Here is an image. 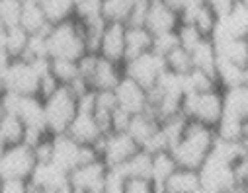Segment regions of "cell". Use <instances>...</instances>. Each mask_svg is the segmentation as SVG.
<instances>
[{
    "label": "cell",
    "instance_id": "1",
    "mask_svg": "<svg viewBox=\"0 0 248 193\" xmlns=\"http://www.w3.org/2000/svg\"><path fill=\"white\" fill-rule=\"evenodd\" d=\"M215 129L207 127L198 121H188V127L184 131V137L170 148L178 168L188 170H200L207 154L211 152V147L215 143Z\"/></svg>",
    "mask_w": 248,
    "mask_h": 193
},
{
    "label": "cell",
    "instance_id": "2",
    "mask_svg": "<svg viewBox=\"0 0 248 193\" xmlns=\"http://www.w3.org/2000/svg\"><path fill=\"white\" fill-rule=\"evenodd\" d=\"M47 49H49V59L78 60L84 53H88L82 24L77 18H73L51 26V30L47 31Z\"/></svg>",
    "mask_w": 248,
    "mask_h": 193
},
{
    "label": "cell",
    "instance_id": "3",
    "mask_svg": "<svg viewBox=\"0 0 248 193\" xmlns=\"http://www.w3.org/2000/svg\"><path fill=\"white\" fill-rule=\"evenodd\" d=\"M45 104V121L49 127L51 135L67 133L69 125L73 123L78 104H77V94L69 86H59L49 98L43 100Z\"/></svg>",
    "mask_w": 248,
    "mask_h": 193
},
{
    "label": "cell",
    "instance_id": "4",
    "mask_svg": "<svg viewBox=\"0 0 248 193\" xmlns=\"http://www.w3.org/2000/svg\"><path fill=\"white\" fill-rule=\"evenodd\" d=\"M182 113L192 121L215 129L223 115V90L217 88L200 94H186L182 104Z\"/></svg>",
    "mask_w": 248,
    "mask_h": 193
},
{
    "label": "cell",
    "instance_id": "5",
    "mask_svg": "<svg viewBox=\"0 0 248 193\" xmlns=\"http://www.w3.org/2000/svg\"><path fill=\"white\" fill-rule=\"evenodd\" d=\"M35 164V152L26 143L0 147V178L2 179H30Z\"/></svg>",
    "mask_w": 248,
    "mask_h": 193
},
{
    "label": "cell",
    "instance_id": "6",
    "mask_svg": "<svg viewBox=\"0 0 248 193\" xmlns=\"http://www.w3.org/2000/svg\"><path fill=\"white\" fill-rule=\"evenodd\" d=\"M121 67H123V74L125 76L141 84L145 90H151L158 82L160 74L166 71V60L162 55L155 51H147L135 59L125 60Z\"/></svg>",
    "mask_w": 248,
    "mask_h": 193
},
{
    "label": "cell",
    "instance_id": "7",
    "mask_svg": "<svg viewBox=\"0 0 248 193\" xmlns=\"http://www.w3.org/2000/svg\"><path fill=\"white\" fill-rule=\"evenodd\" d=\"M198 174H200L202 187L211 193H229L238 187L234 178V166L213 154H207Z\"/></svg>",
    "mask_w": 248,
    "mask_h": 193
},
{
    "label": "cell",
    "instance_id": "8",
    "mask_svg": "<svg viewBox=\"0 0 248 193\" xmlns=\"http://www.w3.org/2000/svg\"><path fill=\"white\" fill-rule=\"evenodd\" d=\"M94 147L108 168L123 166L139 150V145L133 141V137L127 131H111L104 135Z\"/></svg>",
    "mask_w": 248,
    "mask_h": 193
},
{
    "label": "cell",
    "instance_id": "9",
    "mask_svg": "<svg viewBox=\"0 0 248 193\" xmlns=\"http://www.w3.org/2000/svg\"><path fill=\"white\" fill-rule=\"evenodd\" d=\"M232 37L248 39V6L244 2H240V0L225 16L217 18L215 28L209 35V39L213 43L223 41V39H232Z\"/></svg>",
    "mask_w": 248,
    "mask_h": 193
},
{
    "label": "cell",
    "instance_id": "10",
    "mask_svg": "<svg viewBox=\"0 0 248 193\" xmlns=\"http://www.w3.org/2000/svg\"><path fill=\"white\" fill-rule=\"evenodd\" d=\"M106 174L108 166L102 158H98L94 162L75 168L69 174V185L75 189V193H102Z\"/></svg>",
    "mask_w": 248,
    "mask_h": 193
},
{
    "label": "cell",
    "instance_id": "11",
    "mask_svg": "<svg viewBox=\"0 0 248 193\" xmlns=\"http://www.w3.org/2000/svg\"><path fill=\"white\" fill-rule=\"evenodd\" d=\"M51 162L71 174L82 162V145H78L69 133L51 135Z\"/></svg>",
    "mask_w": 248,
    "mask_h": 193
},
{
    "label": "cell",
    "instance_id": "12",
    "mask_svg": "<svg viewBox=\"0 0 248 193\" xmlns=\"http://www.w3.org/2000/svg\"><path fill=\"white\" fill-rule=\"evenodd\" d=\"M113 94H115L117 105L121 109L129 111L131 115L149 109V90H145L141 84H137L125 74L121 76L119 84L113 88Z\"/></svg>",
    "mask_w": 248,
    "mask_h": 193
},
{
    "label": "cell",
    "instance_id": "13",
    "mask_svg": "<svg viewBox=\"0 0 248 193\" xmlns=\"http://www.w3.org/2000/svg\"><path fill=\"white\" fill-rule=\"evenodd\" d=\"M178 26H180V14L174 8H170L164 0H149L145 28L153 35L174 31Z\"/></svg>",
    "mask_w": 248,
    "mask_h": 193
},
{
    "label": "cell",
    "instance_id": "14",
    "mask_svg": "<svg viewBox=\"0 0 248 193\" xmlns=\"http://www.w3.org/2000/svg\"><path fill=\"white\" fill-rule=\"evenodd\" d=\"M28 183L35 189L45 191V193H53L61 187L69 185V172L61 170L53 162H37Z\"/></svg>",
    "mask_w": 248,
    "mask_h": 193
},
{
    "label": "cell",
    "instance_id": "15",
    "mask_svg": "<svg viewBox=\"0 0 248 193\" xmlns=\"http://www.w3.org/2000/svg\"><path fill=\"white\" fill-rule=\"evenodd\" d=\"M125 28H127L125 24H109V22L106 24L98 49L100 57L117 64L125 62Z\"/></svg>",
    "mask_w": 248,
    "mask_h": 193
},
{
    "label": "cell",
    "instance_id": "16",
    "mask_svg": "<svg viewBox=\"0 0 248 193\" xmlns=\"http://www.w3.org/2000/svg\"><path fill=\"white\" fill-rule=\"evenodd\" d=\"M67 133L78 145H90V147H94L106 135L104 129L98 123V119H96V115L94 113H88V111H77L73 123L67 129Z\"/></svg>",
    "mask_w": 248,
    "mask_h": 193
},
{
    "label": "cell",
    "instance_id": "17",
    "mask_svg": "<svg viewBox=\"0 0 248 193\" xmlns=\"http://www.w3.org/2000/svg\"><path fill=\"white\" fill-rule=\"evenodd\" d=\"M16 115L24 121L26 131L49 133V127L45 121V104L41 96H22Z\"/></svg>",
    "mask_w": 248,
    "mask_h": 193
},
{
    "label": "cell",
    "instance_id": "18",
    "mask_svg": "<svg viewBox=\"0 0 248 193\" xmlns=\"http://www.w3.org/2000/svg\"><path fill=\"white\" fill-rule=\"evenodd\" d=\"M160 129V119L153 113V111H141L135 113L129 121L127 133L133 137V141L139 145V148H145L147 143L156 135V131Z\"/></svg>",
    "mask_w": 248,
    "mask_h": 193
},
{
    "label": "cell",
    "instance_id": "19",
    "mask_svg": "<svg viewBox=\"0 0 248 193\" xmlns=\"http://www.w3.org/2000/svg\"><path fill=\"white\" fill-rule=\"evenodd\" d=\"M123 76V67L117 62H111L98 55V62L94 67V73L90 76V88L92 90H113Z\"/></svg>",
    "mask_w": 248,
    "mask_h": 193
},
{
    "label": "cell",
    "instance_id": "20",
    "mask_svg": "<svg viewBox=\"0 0 248 193\" xmlns=\"http://www.w3.org/2000/svg\"><path fill=\"white\" fill-rule=\"evenodd\" d=\"M202 187L198 170L188 168H176L170 178L164 181L158 193H196Z\"/></svg>",
    "mask_w": 248,
    "mask_h": 193
},
{
    "label": "cell",
    "instance_id": "21",
    "mask_svg": "<svg viewBox=\"0 0 248 193\" xmlns=\"http://www.w3.org/2000/svg\"><path fill=\"white\" fill-rule=\"evenodd\" d=\"M215 80L219 84L221 90L227 88H234L240 84H246V73H244V64L232 62L229 59H221L217 57V64H215Z\"/></svg>",
    "mask_w": 248,
    "mask_h": 193
},
{
    "label": "cell",
    "instance_id": "22",
    "mask_svg": "<svg viewBox=\"0 0 248 193\" xmlns=\"http://www.w3.org/2000/svg\"><path fill=\"white\" fill-rule=\"evenodd\" d=\"M20 26L28 33H47L51 30V24L45 18V12L39 0H24Z\"/></svg>",
    "mask_w": 248,
    "mask_h": 193
},
{
    "label": "cell",
    "instance_id": "23",
    "mask_svg": "<svg viewBox=\"0 0 248 193\" xmlns=\"http://www.w3.org/2000/svg\"><path fill=\"white\" fill-rule=\"evenodd\" d=\"M147 51H153V33L145 26L125 28V60L135 59Z\"/></svg>",
    "mask_w": 248,
    "mask_h": 193
},
{
    "label": "cell",
    "instance_id": "24",
    "mask_svg": "<svg viewBox=\"0 0 248 193\" xmlns=\"http://www.w3.org/2000/svg\"><path fill=\"white\" fill-rule=\"evenodd\" d=\"M223 113L242 121L248 119V84L223 90Z\"/></svg>",
    "mask_w": 248,
    "mask_h": 193
},
{
    "label": "cell",
    "instance_id": "25",
    "mask_svg": "<svg viewBox=\"0 0 248 193\" xmlns=\"http://www.w3.org/2000/svg\"><path fill=\"white\" fill-rule=\"evenodd\" d=\"M26 137V125L14 113H4L0 119V147H10L24 143Z\"/></svg>",
    "mask_w": 248,
    "mask_h": 193
},
{
    "label": "cell",
    "instance_id": "26",
    "mask_svg": "<svg viewBox=\"0 0 248 193\" xmlns=\"http://www.w3.org/2000/svg\"><path fill=\"white\" fill-rule=\"evenodd\" d=\"M213 47L217 51V57H221V59H229L238 64H244L248 59V39H244V37L223 39V41L213 43Z\"/></svg>",
    "mask_w": 248,
    "mask_h": 193
},
{
    "label": "cell",
    "instance_id": "27",
    "mask_svg": "<svg viewBox=\"0 0 248 193\" xmlns=\"http://www.w3.org/2000/svg\"><path fill=\"white\" fill-rule=\"evenodd\" d=\"M192 53V64L196 71H203L207 74L215 76V64H217V51L209 37H205Z\"/></svg>",
    "mask_w": 248,
    "mask_h": 193
},
{
    "label": "cell",
    "instance_id": "28",
    "mask_svg": "<svg viewBox=\"0 0 248 193\" xmlns=\"http://www.w3.org/2000/svg\"><path fill=\"white\" fill-rule=\"evenodd\" d=\"M135 0H104L102 2V18L109 24H125L133 12Z\"/></svg>",
    "mask_w": 248,
    "mask_h": 193
},
{
    "label": "cell",
    "instance_id": "29",
    "mask_svg": "<svg viewBox=\"0 0 248 193\" xmlns=\"http://www.w3.org/2000/svg\"><path fill=\"white\" fill-rule=\"evenodd\" d=\"M41 6L51 26L75 18V0H41Z\"/></svg>",
    "mask_w": 248,
    "mask_h": 193
},
{
    "label": "cell",
    "instance_id": "30",
    "mask_svg": "<svg viewBox=\"0 0 248 193\" xmlns=\"http://www.w3.org/2000/svg\"><path fill=\"white\" fill-rule=\"evenodd\" d=\"M49 71L57 78V82L61 86H73L80 78L78 62L77 60H71V59H51Z\"/></svg>",
    "mask_w": 248,
    "mask_h": 193
},
{
    "label": "cell",
    "instance_id": "31",
    "mask_svg": "<svg viewBox=\"0 0 248 193\" xmlns=\"http://www.w3.org/2000/svg\"><path fill=\"white\" fill-rule=\"evenodd\" d=\"M176 168H178V164H176V160H174V156H172L170 150H162V152L153 154V172H151V179L155 181V185L158 187V191H160V187L164 185V181L170 178V174H172Z\"/></svg>",
    "mask_w": 248,
    "mask_h": 193
},
{
    "label": "cell",
    "instance_id": "32",
    "mask_svg": "<svg viewBox=\"0 0 248 193\" xmlns=\"http://www.w3.org/2000/svg\"><path fill=\"white\" fill-rule=\"evenodd\" d=\"M123 170L129 178H149L151 179V172H153V154L139 148L125 164Z\"/></svg>",
    "mask_w": 248,
    "mask_h": 193
},
{
    "label": "cell",
    "instance_id": "33",
    "mask_svg": "<svg viewBox=\"0 0 248 193\" xmlns=\"http://www.w3.org/2000/svg\"><path fill=\"white\" fill-rule=\"evenodd\" d=\"M28 41H30V33L22 26H16V28L6 30V51H8V55H10L12 60L24 57L26 47H28Z\"/></svg>",
    "mask_w": 248,
    "mask_h": 193
},
{
    "label": "cell",
    "instance_id": "34",
    "mask_svg": "<svg viewBox=\"0 0 248 193\" xmlns=\"http://www.w3.org/2000/svg\"><path fill=\"white\" fill-rule=\"evenodd\" d=\"M166 60V69L176 73V74H188L192 73L194 64H192V53L186 51L184 47H176L172 53H168L164 57Z\"/></svg>",
    "mask_w": 248,
    "mask_h": 193
},
{
    "label": "cell",
    "instance_id": "35",
    "mask_svg": "<svg viewBox=\"0 0 248 193\" xmlns=\"http://www.w3.org/2000/svg\"><path fill=\"white\" fill-rule=\"evenodd\" d=\"M242 125H244L242 119L223 113L217 127H215V135L219 139H227V141H240L242 139Z\"/></svg>",
    "mask_w": 248,
    "mask_h": 193
},
{
    "label": "cell",
    "instance_id": "36",
    "mask_svg": "<svg viewBox=\"0 0 248 193\" xmlns=\"http://www.w3.org/2000/svg\"><path fill=\"white\" fill-rule=\"evenodd\" d=\"M24 0H0V26L10 30L20 26Z\"/></svg>",
    "mask_w": 248,
    "mask_h": 193
},
{
    "label": "cell",
    "instance_id": "37",
    "mask_svg": "<svg viewBox=\"0 0 248 193\" xmlns=\"http://www.w3.org/2000/svg\"><path fill=\"white\" fill-rule=\"evenodd\" d=\"M176 31H178L180 47H184L186 51H194V49L205 39V35H203L194 24H182V22H180V26L176 28Z\"/></svg>",
    "mask_w": 248,
    "mask_h": 193
},
{
    "label": "cell",
    "instance_id": "38",
    "mask_svg": "<svg viewBox=\"0 0 248 193\" xmlns=\"http://www.w3.org/2000/svg\"><path fill=\"white\" fill-rule=\"evenodd\" d=\"M22 59H26V60L49 59L47 33H30V41H28V47H26V53Z\"/></svg>",
    "mask_w": 248,
    "mask_h": 193
},
{
    "label": "cell",
    "instance_id": "39",
    "mask_svg": "<svg viewBox=\"0 0 248 193\" xmlns=\"http://www.w3.org/2000/svg\"><path fill=\"white\" fill-rule=\"evenodd\" d=\"M127 174L123 166H113L108 168L106 179H104V191L102 193H125V183H127Z\"/></svg>",
    "mask_w": 248,
    "mask_h": 193
},
{
    "label": "cell",
    "instance_id": "40",
    "mask_svg": "<svg viewBox=\"0 0 248 193\" xmlns=\"http://www.w3.org/2000/svg\"><path fill=\"white\" fill-rule=\"evenodd\" d=\"M102 2L104 0H75V18L84 22L102 16Z\"/></svg>",
    "mask_w": 248,
    "mask_h": 193
},
{
    "label": "cell",
    "instance_id": "41",
    "mask_svg": "<svg viewBox=\"0 0 248 193\" xmlns=\"http://www.w3.org/2000/svg\"><path fill=\"white\" fill-rule=\"evenodd\" d=\"M176 47H180V39H178V31H166V33H158L153 35V51L166 57L168 53H172Z\"/></svg>",
    "mask_w": 248,
    "mask_h": 193
},
{
    "label": "cell",
    "instance_id": "42",
    "mask_svg": "<svg viewBox=\"0 0 248 193\" xmlns=\"http://www.w3.org/2000/svg\"><path fill=\"white\" fill-rule=\"evenodd\" d=\"M125 193H158V187L149 178H127Z\"/></svg>",
    "mask_w": 248,
    "mask_h": 193
},
{
    "label": "cell",
    "instance_id": "43",
    "mask_svg": "<svg viewBox=\"0 0 248 193\" xmlns=\"http://www.w3.org/2000/svg\"><path fill=\"white\" fill-rule=\"evenodd\" d=\"M147 10H149V0H135V6H133L127 26H145Z\"/></svg>",
    "mask_w": 248,
    "mask_h": 193
},
{
    "label": "cell",
    "instance_id": "44",
    "mask_svg": "<svg viewBox=\"0 0 248 193\" xmlns=\"http://www.w3.org/2000/svg\"><path fill=\"white\" fill-rule=\"evenodd\" d=\"M131 117H133V115H131L129 111L121 109V107L117 105V109H115L113 115H111V131H127Z\"/></svg>",
    "mask_w": 248,
    "mask_h": 193
},
{
    "label": "cell",
    "instance_id": "45",
    "mask_svg": "<svg viewBox=\"0 0 248 193\" xmlns=\"http://www.w3.org/2000/svg\"><path fill=\"white\" fill-rule=\"evenodd\" d=\"M10 62H12V59L6 51V28L0 26V73L4 74V71L10 67Z\"/></svg>",
    "mask_w": 248,
    "mask_h": 193
},
{
    "label": "cell",
    "instance_id": "46",
    "mask_svg": "<svg viewBox=\"0 0 248 193\" xmlns=\"http://www.w3.org/2000/svg\"><path fill=\"white\" fill-rule=\"evenodd\" d=\"M205 2H207V6L215 12V16L219 18V16H225V14L238 2V0H205Z\"/></svg>",
    "mask_w": 248,
    "mask_h": 193
},
{
    "label": "cell",
    "instance_id": "47",
    "mask_svg": "<svg viewBox=\"0 0 248 193\" xmlns=\"http://www.w3.org/2000/svg\"><path fill=\"white\" fill-rule=\"evenodd\" d=\"M164 2H166L170 8H174L178 14H182L186 8H188V6L194 2V0H164Z\"/></svg>",
    "mask_w": 248,
    "mask_h": 193
},
{
    "label": "cell",
    "instance_id": "48",
    "mask_svg": "<svg viewBox=\"0 0 248 193\" xmlns=\"http://www.w3.org/2000/svg\"><path fill=\"white\" fill-rule=\"evenodd\" d=\"M6 92V82H4V74L0 73V96H2Z\"/></svg>",
    "mask_w": 248,
    "mask_h": 193
},
{
    "label": "cell",
    "instance_id": "49",
    "mask_svg": "<svg viewBox=\"0 0 248 193\" xmlns=\"http://www.w3.org/2000/svg\"><path fill=\"white\" fill-rule=\"evenodd\" d=\"M53 193H75V189H73L71 185H65V187H61V189L53 191Z\"/></svg>",
    "mask_w": 248,
    "mask_h": 193
},
{
    "label": "cell",
    "instance_id": "50",
    "mask_svg": "<svg viewBox=\"0 0 248 193\" xmlns=\"http://www.w3.org/2000/svg\"><path fill=\"white\" fill-rule=\"evenodd\" d=\"M28 193H45V191H41V189H35V187H28Z\"/></svg>",
    "mask_w": 248,
    "mask_h": 193
},
{
    "label": "cell",
    "instance_id": "51",
    "mask_svg": "<svg viewBox=\"0 0 248 193\" xmlns=\"http://www.w3.org/2000/svg\"><path fill=\"white\" fill-rule=\"evenodd\" d=\"M244 73H246V84H248V59H246V62H244Z\"/></svg>",
    "mask_w": 248,
    "mask_h": 193
},
{
    "label": "cell",
    "instance_id": "52",
    "mask_svg": "<svg viewBox=\"0 0 248 193\" xmlns=\"http://www.w3.org/2000/svg\"><path fill=\"white\" fill-rule=\"evenodd\" d=\"M4 117V107H2V100H0V119Z\"/></svg>",
    "mask_w": 248,
    "mask_h": 193
},
{
    "label": "cell",
    "instance_id": "53",
    "mask_svg": "<svg viewBox=\"0 0 248 193\" xmlns=\"http://www.w3.org/2000/svg\"><path fill=\"white\" fill-rule=\"evenodd\" d=\"M240 2H244V4H246V6H248V0H240Z\"/></svg>",
    "mask_w": 248,
    "mask_h": 193
},
{
    "label": "cell",
    "instance_id": "54",
    "mask_svg": "<svg viewBox=\"0 0 248 193\" xmlns=\"http://www.w3.org/2000/svg\"><path fill=\"white\" fill-rule=\"evenodd\" d=\"M0 185H2V178H0Z\"/></svg>",
    "mask_w": 248,
    "mask_h": 193
}]
</instances>
